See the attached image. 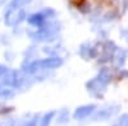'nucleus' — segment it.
<instances>
[{
  "label": "nucleus",
  "mask_w": 128,
  "mask_h": 126,
  "mask_svg": "<svg viewBox=\"0 0 128 126\" xmlns=\"http://www.w3.org/2000/svg\"><path fill=\"white\" fill-rule=\"evenodd\" d=\"M72 1H73V3H76V4H80L82 0H72Z\"/></svg>",
  "instance_id": "nucleus-1"
}]
</instances>
